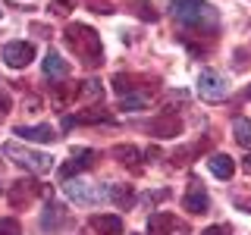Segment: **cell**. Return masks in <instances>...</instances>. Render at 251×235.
Masks as SVG:
<instances>
[{
    "mask_svg": "<svg viewBox=\"0 0 251 235\" xmlns=\"http://www.w3.org/2000/svg\"><path fill=\"white\" fill-rule=\"evenodd\" d=\"M63 35H66V44L73 47V53L85 63V66H98V63H104V44H100V35L91 25H85V22H73V25H66Z\"/></svg>",
    "mask_w": 251,
    "mask_h": 235,
    "instance_id": "1",
    "label": "cell"
},
{
    "mask_svg": "<svg viewBox=\"0 0 251 235\" xmlns=\"http://www.w3.org/2000/svg\"><path fill=\"white\" fill-rule=\"evenodd\" d=\"M173 19L182 22L185 28H201V31H217V10L207 0H176L170 6Z\"/></svg>",
    "mask_w": 251,
    "mask_h": 235,
    "instance_id": "2",
    "label": "cell"
},
{
    "mask_svg": "<svg viewBox=\"0 0 251 235\" xmlns=\"http://www.w3.org/2000/svg\"><path fill=\"white\" fill-rule=\"evenodd\" d=\"M3 157H6V160H13L16 166H25L28 172H38V176H44V172L53 169V157L50 154L22 147L19 141H6V144H3Z\"/></svg>",
    "mask_w": 251,
    "mask_h": 235,
    "instance_id": "3",
    "label": "cell"
},
{
    "mask_svg": "<svg viewBox=\"0 0 251 235\" xmlns=\"http://www.w3.org/2000/svg\"><path fill=\"white\" fill-rule=\"evenodd\" d=\"M198 94L204 100H210V104H220V100H226V94H229V85H226V78L220 75L217 69H201Z\"/></svg>",
    "mask_w": 251,
    "mask_h": 235,
    "instance_id": "4",
    "label": "cell"
},
{
    "mask_svg": "<svg viewBox=\"0 0 251 235\" xmlns=\"http://www.w3.org/2000/svg\"><path fill=\"white\" fill-rule=\"evenodd\" d=\"M63 194H66L73 204H78V207H91V204H98L104 198L100 188L85 182V179H66V182H63Z\"/></svg>",
    "mask_w": 251,
    "mask_h": 235,
    "instance_id": "5",
    "label": "cell"
},
{
    "mask_svg": "<svg viewBox=\"0 0 251 235\" xmlns=\"http://www.w3.org/2000/svg\"><path fill=\"white\" fill-rule=\"evenodd\" d=\"M0 57H3V63L10 69H22V66H28V63L35 60V47H31L28 41H10L3 47Z\"/></svg>",
    "mask_w": 251,
    "mask_h": 235,
    "instance_id": "6",
    "label": "cell"
},
{
    "mask_svg": "<svg viewBox=\"0 0 251 235\" xmlns=\"http://www.w3.org/2000/svg\"><path fill=\"white\" fill-rule=\"evenodd\" d=\"M13 135H19L22 141H41V144H47V141L57 138V132H53V125L41 122V125H16Z\"/></svg>",
    "mask_w": 251,
    "mask_h": 235,
    "instance_id": "7",
    "label": "cell"
},
{
    "mask_svg": "<svg viewBox=\"0 0 251 235\" xmlns=\"http://www.w3.org/2000/svg\"><path fill=\"white\" fill-rule=\"evenodd\" d=\"M94 157H98V154H94V151H88V147H75V151H73V160H69L66 166L60 169V176H63V179H69L73 172H82V169H88L91 163H94Z\"/></svg>",
    "mask_w": 251,
    "mask_h": 235,
    "instance_id": "8",
    "label": "cell"
},
{
    "mask_svg": "<svg viewBox=\"0 0 251 235\" xmlns=\"http://www.w3.org/2000/svg\"><path fill=\"white\" fill-rule=\"evenodd\" d=\"M182 207L188 210V213H207V210H210L207 191H204L201 185H192V188H188V194L182 198Z\"/></svg>",
    "mask_w": 251,
    "mask_h": 235,
    "instance_id": "9",
    "label": "cell"
},
{
    "mask_svg": "<svg viewBox=\"0 0 251 235\" xmlns=\"http://www.w3.org/2000/svg\"><path fill=\"white\" fill-rule=\"evenodd\" d=\"M176 229V216L170 213V210H154L151 216H148V232L151 235H170Z\"/></svg>",
    "mask_w": 251,
    "mask_h": 235,
    "instance_id": "10",
    "label": "cell"
},
{
    "mask_svg": "<svg viewBox=\"0 0 251 235\" xmlns=\"http://www.w3.org/2000/svg\"><path fill=\"white\" fill-rule=\"evenodd\" d=\"M91 229L100 235H123V219L113 213H98L91 216Z\"/></svg>",
    "mask_w": 251,
    "mask_h": 235,
    "instance_id": "11",
    "label": "cell"
},
{
    "mask_svg": "<svg viewBox=\"0 0 251 235\" xmlns=\"http://www.w3.org/2000/svg\"><path fill=\"white\" fill-rule=\"evenodd\" d=\"M207 169L214 172L217 179H232V172H235V160L229 154H214L207 160Z\"/></svg>",
    "mask_w": 251,
    "mask_h": 235,
    "instance_id": "12",
    "label": "cell"
},
{
    "mask_svg": "<svg viewBox=\"0 0 251 235\" xmlns=\"http://www.w3.org/2000/svg\"><path fill=\"white\" fill-rule=\"evenodd\" d=\"M41 66H44V75H47V78H63V75L69 72V63L63 60L57 50H47V57H44Z\"/></svg>",
    "mask_w": 251,
    "mask_h": 235,
    "instance_id": "13",
    "label": "cell"
},
{
    "mask_svg": "<svg viewBox=\"0 0 251 235\" xmlns=\"http://www.w3.org/2000/svg\"><path fill=\"white\" fill-rule=\"evenodd\" d=\"M148 129H151L157 138H176L179 135V122L173 119V116H160V119H154Z\"/></svg>",
    "mask_w": 251,
    "mask_h": 235,
    "instance_id": "14",
    "label": "cell"
},
{
    "mask_svg": "<svg viewBox=\"0 0 251 235\" xmlns=\"http://www.w3.org/2000/svg\"><path fill=\"white\" fill-rule=\"evenodd\" d=\"M35 194H38V185H35V182H28V179H22V182H16V185H13V191H10V201L16 204V207H19L22 201L28 204L31 198H35Z\"/></svg>",
    "mask_w": 251,
    "mask_h": 235,
    "instance_id": "15",
    "label": "cell"
},
{
    "mask_svg": "<svg viewBox=\"0 0 251 235\" xmlns=\"http://www.w3.org/2000/svg\"><path fill=\"white\" fill-rule=\"evenodd\" d=\"M73 122H110V113L107 110H88V113H78V116H66L63 125H73Z\"/></svg>",
    "mask_w": 251,
    "mask_h": 235,
    "instance_id": "16",
    "label": "cell"
},
{
    "mask_svg": "<svg viewBox=\"0 0 251 235\" xmlns=\"http://www.w3.org/2000/svg\"><path fill=\"white\" fill-rule=\"evenodd\" d=\"M232 135H235V141H239L242 147H248V151H251V119L239 116V119L232 122Z\"/></svg>",
    "mask_w": 251,
    "mask_h": 235,
    "instance_id": "17",
    "label": "cell"
},
{
    "mask_svg": "<svg viewBox=\"0 0 251 235\" xmlns=\"http://www.w3.org/2000/svg\"><path fill=\"white\" fill-rule=\"evenodd\" d=\"M145 107H148V97H145V94L129 91V94H123V97H120V110H145Z\"/></svg>",
    "mask_w": 251,
    "mask_h": 235,
    "instance_id": "18",
    "label": "cell"
},
{
    "mask_svg": "<svg viewBox=\"0 0 251 235\" xmlns=\"http://www.w3.org/2000/svg\"><path fill=\"white\" fill-rule=\"evenodd\" d=\"M113 157L123 163V166H126V163H129V166H135V160H138V151H135L132 144H116V147H113Z\"/></svg>",
    "mask_w": 251,
    "mask_h": 235,
    "instance_id": "19",
    "label": "cell"
},
{
    "mask_svg": "<svg viewBox=\"0 0 251 235\" xmlns=\"http://www.w3.org/2000/svg\"><path fill=\"white\" fill-rule=\"evenodd\" d=\"M110 198H113V204H120V207H126V204H132V188L129 185H110Z\"/></svg>",
    "mask_w": 251,
    "mask_h": 235,
    "instance_id": "20",
    "label": "cell"
},
{
    "mask_svg": "<svg viewBox=\"0 0 251 235\" xmlns=\"http://www.w3.org/2000/svg\"><path fill=\"white\" fill-rule=\"evenodd\" d=\"M78 97H104V88H100V82H94V78H88V82L78 85Z\"/></svg>",
    "mask_w": 251,
    "mask_h": 235,
    "instance_id": "21",
    "label": "cell"
},
{
    "mask_svg": "<svg viewBox=\"0 0 251 235\" xmlns=\"http://www.w3.org/2000/svg\"><path fill=\"white\" fill-rule=\"evenodd\" d=\"M0 235H22V226H19V219H13V216H3V219H0Z\"/></svg>",
    "mask_w": 251,
    "mask_h": 235,
    "instance_id": "22",
    "label": "cell"
},
{
    "mask_svg": "<svg viewBox=\"0 0 251 235\" xmlns=\"http://www.w3.org/2000/svg\"><path fill=\"white\" fill-rule=\"evenodd\" d=\"M135 10H138V16H141V19H157V13H154V6H148V3H135Z\"/></svg>",
    "mask_w": 251,
    "mask_h": 235,
    "instance_id": "23",
    "label": "cell"
},
{
    "mask_svg": "<svg viewBox=\"0 0 251 235\" xmlns=\"http://www.w3.org/2000/svg\"><path fill=\"white\" fill-rule=\"evenodd\" d=\"M3 113H10V94L0 91V116H3Z\"/></svg>",
    "mask_w": 251,
    "mask_h": 235,
    "instance_id": "24",
    "label": "cell"
},
{
    "mask_svg": "<svg viewBox=\"0 0 251 235\" xmlns=\"http://www.w3.org/2000/svg\"><path fill=\"white\" fill-rule=\"evenodd\" d=\"M201 235H229V229H226V226H210V229H204Z\"/></svg>",
    "mask_w": 251,
    "mask_h": 235,
    "instance_id": "25",
    "label": "cell"
},
{
    "mask_svg": "<svg viewBox=\"0 0 251 235\" xmlns=\"http://www.w3.org/2000/svg\"><path fill=\"white\" fill-rule=\"evenodd\" d=\"M63 6H75V0H60V13H66Z\"/></svg>",
    "mask_w": 251,
    "mask_h": 235,
    "instance_id": "26",
    "label": "cell"
},
{
    "mask_svg": "<svg viewBox=\"0 0 251 235\" xmlns=\"http://www.w3.org/2000/svg\"><path fill=\"white\" fill-rule=\"evenodd\" d=\"M242 166H245V169H248V172H251V154H248V157H245V163H242Z\"/></svg>",
    "mask_w": 251,
    "mask_h": 235,
    "instance_id": "27",
    "label": "cell"
}]
</instances>
